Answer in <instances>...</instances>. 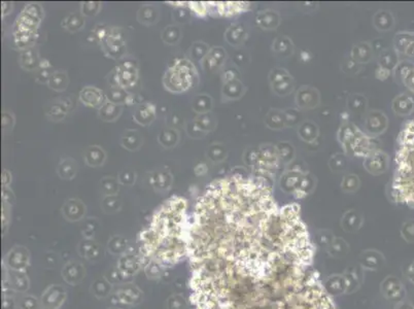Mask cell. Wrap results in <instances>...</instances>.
<instances>
[{
  "label": "cell",
  "mask_w": 414,
  "mask_h": 309,
  "mask_svg": "<svg viewBox=\"0 0 414 309\" xmlns=\"http://www.w3.org/2000/svg\"><path fill=\"white\" fill-rule=\"evenodd\" d=\"M186 252L196 309H336L298 206L279 207L261 181L212 182L195 207Z\"/></svg>",
  "instance_id": "cell-1"
}]
</instances>
